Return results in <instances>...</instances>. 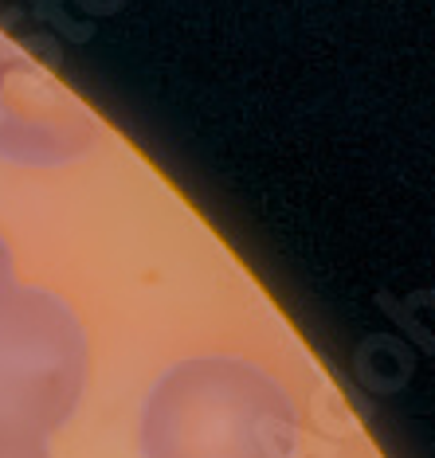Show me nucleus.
Masks as SVG:
<instances>
[{
	"label": "nucleus",
	"mask_w": 435,
	"mask_h": 458,
	"mask_svg": "<svg viewBox=\"0 0 435 458\" xmlns=\"http://www.w3.org/2000/svg\"><path fill=\"white\" fill-rule=\"evenodd\" d=\"M71 149V126L44 75L0 44V157L55 161Z\"/></svg>",
	"instance_id": "7ed1b4c3"
},
{
	"label": "nucleus",
	"mask_w": 435,
	"mask_h": 458,
	"mask_svg": "<svg viewBox=\"0 0 435 458\" xmlns=\"http://www.w3.org/2000/svg\"><path fill=\"white\" fill-rule=\"evenodd\" d=\"M141 451L145 458H294V420L267 377L200 360L153 392Z\"/></svg>",
	"instance_id": "f257e3e1"
},
{
	"label": "nucleus",
	"mask_w": 435,
	"mask_h": 458,
	"mask_svg": "<svg viewBox=\"0 0 435 458\" xmlns=\"http://www.w3.org/2000/svg\"><path fill=\"white\" fill-rule=\"evenodd\" d=\"M87 349L75 314L44 290L0 298V431L44 439L75 411Z\"/></svg>",
	"instance_id": "f03ea898"
},
{
	"label": "nucleus",
	"mask_w": 435,
	"mask_h": 458,
	"mask_svg": "<svg viewBox=\"0 0 435 458\" xmlns=\"http://www.w3.org/2000/svg\"><path fill=\"white\" fill-rule=\"evenodd\" d=\"M13 290V255H8V247L0 243V298Z\"/></svg>",
	"instance_id": "39448f33"
},
{
	"label": "nucleus",
	"mask_w": 435,
	"mask_h": 458,
	"mask_svg": "<svg viewBox=\"0 0 435 458\" xmlns=\"http://www.w3.org/2000/svg\"><path fill=\"white\" fill-rule=\"evenodd\" d=\"M0 458H51L44 439L36 435H16V431H0Z\"/></svg>",
	"instance_id": "20e7f679"
}]
</instances>
